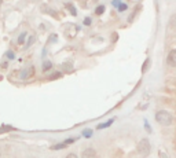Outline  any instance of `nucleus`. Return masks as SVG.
<instances>
[{
  "mask_svg": "<svg viewBox=\"0 0 176 158\" xmlns=\"http://www.w3.org/2000/svg\"><path fill=\"white\" fill-rule=\"evenodd\" d=\"M2 68H3V69H7V68H8V62H7V61L3 62V63H2Z\"/></svg>",
  "mask_w": 176,
  "mask_h": 158,
  "instance_id": "nucleus-17",
  "label": "nucleus"
},
{
  "mask_svg": "<svg viewBox=\"0 0 176 158\" xmlns=\"http://www.w3.org/2000/svg\"><path fill=\"white\" fill-rule=\"evenodd\" d=\"M84 135H85V136H89V135H91V131H85Z\"/></svg>",
  "mask_w": 176,
  "mask_h": 158,
  "instance_id": "nucleus-20",
  "label": "nucleus"
},
{
  "mask_svg": "<svg viewBox=\"0 0 176 158\" xmlns=\"http://www.w3.org/2000/svg\"><path fill=\"white\" fill-rule=\"evenodd\" d=\"M113 121H114V120H109L106 124H101V125H98V129H103V128H106V126L111 125V124H113Z\"/></svg>",
  "mask_w": 176,
  "mask_h": 158,
  "instance_id": "nucleus-9",
  "label": "nucleus"
},
{
  "mask_svg": "<svg viewBox=\"0 0 176 158\" xmlns=\"http://www.w3.org/2000/svg\"><path fill=\"white\" fill-rule=\"evenodd\" d=\"M166 62H168L169 66H172V68H176V48L169 51L168 56H166Z\"/></svg>",
  "mask_w": 176,
  "mask_h": 158,
  "instance_id": "nucleus-3",
  "label": "nucleus"
},
{
  "mask_svg": "<svg viewBox=\"0 0 176 158\" xmlns=\"http://www.w3.org/2000/svg\"><path fill=\"white\" fill-rule=\"evenodd\" d=\"M94 2H98V0H94Z\"/></svg>",
  "mask_w": 176,
  "mask_h": 158,
  "instance_id": "nucleus-22",
  "label": "nucleus"
},
{
  "mask_svg": "<svg viewBox=\"0 0 176 158\" xmlns=\"http://www.w3.org/2000/svg\"><path fill=\"white\" fill-rule=\"evenodd\" d=\"M74 140H76V139H73V138H69L68 140L65 142V143H66V144H70V143H73V142H74Z\"/></svg>",
  "mask_w": 176,
  "mask_h": 158,
  "instance_id": "nucleus-16",
  "label": "nucleus"
},
{
  "mask_svg": "<svg viewBox=\"0 0 176 158\" xmlns=\"http://www.w3.org/2000/svg\"><path fill=\"white\" fill-rule=\"evenodd\" d=\"M66 146H68L66 143H58V144H55V146L51 147V150H61V148H65Z\"/></svg>",
  "mask_w": 176,
  "mask_h": 158,
  "instance_id": "nucleus-6",
  "label": "nucleus"
},
{
  "mask_svg": "<svg viewBox=\"0 0 176 158\" xmlns=\"http://www.w3.org/2000/svg\"><path fill=\"white\" fill-rule=\"evenodd\" d=\"M127 8H128V6H127V4H124V3H121V4L118 6V11H121V12L125 11Z\"/></svg>",
  "mask_w": 176,
  "mask_h": 158,
  "instance_id": "nucleus-11",
  "label": "nucleus"
},
{
  "mask_svg": "<svg viewBox=\"0 0 176 158\" xmlns=\"http://www.w3.org/2000/svg\"><path fill=\"white\" fill-rule=\"evenodd\" d=\"M0 78H2V76H0Z\"/></svg>",
  "mask_w": 176,
  "mask_h": 158,
  "instance_id": "nucleus-24",
  "label": "nucleus"
},
{
  "mask_svg": "<svg viewBox=\"0 0 176 158\" xmlns=\"http://www.w3.org/2000/svg\"><path fill=\"white\" fill-rule=\"evenodd\" d=\"M81 158H98V154H97V151H95L94 148L88 147L81 153Z\"/></svg>",
  "mask_w": 176,
  "mask_h": 158,
  "instance_id": "nucleus-4",
  "label": "nucleus"
},
{
  "mask_svg": "<svg viewBox=\"0 0 176 158\" xmlns=\"http://www.w3.org/2000/svg\"><path fill=\"white\" fill-rule=\"evenodd\" d=\"M105 12V6H98L97 10H95V14L97 15H102Z\"/></svg>",
  "mask_w": 176,
  "mask_h": 158,
  "instance_id": "nucleus-8",
  "label": "nucleus"
},
{
  "mask_svg": "<svg viewBox=\"0 0 176 158\" xmlns=\"http://www.w3.org/2000/svg\"><path fill=\"white\" fill-rule=\"evenodd\" d=\"M7 55H8V58H14V54H12V52H8Z\"/></svg>",
  "mask_w": 176,
  "mask_h": 158,
  "instance_id": "nucleus-21",
  "label": "nucleus"
},
{
  "mask_svg": "<svg viewBox=\"0 0 176 158\" xmlns=\"http://www.w3.org/2000/svg\"><path fill=\"white\" fill-rule=\"evenodd\" d=\"M138 153L140 154L142 157H147L150 154V150H151V144H150L149 139H140L139 143L136 146Z\"/></svg>",
  "mask_w": 176,
  "mask_h": 158,
  "instance_id": "nucleus-2",
  "label": "nucleus"
},
{
  "mask_svg": "<svg viewBox=\"0 0 176 158\" xmlns=\"http://www.w3.org/2000/svg\"><path fill=\"white\" fill-rule=\"evenodd\" d=\"M58 77H61V73H59V72H55V73L50 77V80H55V78H58Z\"/></svg>",
  "mask_w": 176,
  "mask_h": 158,
  "instance_id": "nucleus-12",
  "label": "nucleus"
},
{
  "mask_svg": "<svg viewBox=\"0 0 176 158\" xmlns=\"http://www.w3.org/2000/svg\"><path fill=\"white\" fill-rule=\"evenodd\" d=\"M33 43H34V36H32L30 39H29V43L26 44V47H30V46H32V44H33Z\"/></svg>",
  "mask_w": 176,
  "mask_h": 158,
  "instance_id": "nucleus-13",
  "label": "nucleus"
},
{
  "mask_svg": "<svg viewBox=\"0 0 176 158\" xmlns=\"http://www.w3.org/2000/svg\"><path fill=\"white\" fill-rule=\"evenodd\" d=\"M160 157H161V158H168V157H166V154L164 153V151H160Z\"/></svg>",
  "mask_w": 176,
  "mask_h": 158,
  "instance_id": "nucleus-19",
  "label": "nucleus"
},
{
  "mask_svg": "<svg viewBox=\"0 0 176 158\" xmlns=\"http://www.w3.org/2000/svg\"><path fill=\"white\" fill-rule=\"evenodd\" d=\"M52 68V62L51 61H44L43 62V72H48Z\"/></svg>",
  "mask_w": 176,
  "mask_h": 158,
  "instance_id": "nucleus-5",
  "label": "nucleus"
},
{
  "mask_svg": "<svg viewBox=\"0 0 176 158\" xmlns=\"http://www.w3.org/2000/svg\"><path fill=\"white\" fill-rule=\"evenodd\" d=\"M0 157H2V153H0Z\"/></svg>",
  "mask_w": 176,
  "mask_h": 158,
  "instance_id": "nucleus-23",
  "label": "nucleus"
},
{
  "mask_svg": "<svg viewBox=\"0 0 176 158\" xmlns=\"http://www.w3.org/2000/svg\"><path fill=\"white\" fill-rule=\"evenodd\" d=\"M25 37H26V33H21L20 34V37H18V44H24L25 43Z\"/></svg>",
  "mask_w": 176,
  "mask_h": 158,
  "instance_id": "nucleus-10",
  "label": "nucleus"
},
{
  "mask_svg": "<svg viewBox=\"0 0 176 158\" xmlns=\"http://www.w3.org/2000/svg\"><path fill=\"white\" fill-rule=\"evenodd\" d=\"M84 25H87V26H88V25H91V18H85V20H84Z\"/></svg>",
  "mask_w": 176,
  "mask_h": 158,
  "instance_id": "nucleus-15",
  "label": "nucleus"
},
{
  "mask_svg": "<svg viewBox=\"0 0 176 158\" xmlns=\"http://www.w3.org/2000/svg\"><path fill=\"white\" fill-rule=\"evenodd\" d=\"M66 7H68V10L72 12L73 15H77V11H76V8H74V6L73 4H70V3H68V4H66Z\"/></svg>",
  "mask_w": 176,
  "mask_h": 158,
  "instance_id": "nucleus-7",
  "label": "nucleus"
},
{
  "mask_svg": "<svg viewBox=\"0 0 176 158\" xmlns=\"http://www.w3.org/2000/svg\"><path fill=\"white\" fill-rule=\"evenodd\" d=\"M65 158H79L77 156H76V154L74 153H70V154H68V156H66Z\"/></svg>",
  "mask_w": 176,
  "mask_h": 158,
  "instance_id": "nucleus-14",
  "label": "nucleus"
},
{
  "mask_svg": "<svg viewBox=\"0 0 176 158\" xmlns=\"http://www.w3.org/2000/svg\"><path fill=\"white\" fill-rule=\"evenodd\" d=\"M113 4L116 6V7H118V6H120L121 3H120V0H113Z\"/></svg>",
  "mask_w": 176,
  "mask_h": 158,
  "instance_id": "nucleus-18",
  "label": "nucleus"
},
{
  "mask_svg": "<svg viewBox=\"0 0 176 158\" xmlns=\"http://www.w3.org/2000/svg\"><path fill=\"white\" fill-rule=\"evenodd\" d=\"M156 121L162 126H168L172 124L174 117H172V114L169 112H166V110H160V112L156 113Z\"/></svg>",
  "mask_w": 176,
  "mask_h": 158,
  "instance_id": "nucleus-1",
  "label": "nucleus"
}]
</instances>
